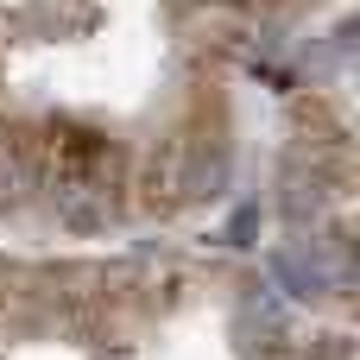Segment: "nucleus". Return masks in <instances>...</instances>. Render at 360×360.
Instances as JSON below:
<instances>
[{"mask_svg":"<svg viewBox=\"0 0 360 360\" xmlns=\"http://www.w3.org/2000/svg\"><path fill=\"white\" fill-rule=\"evenodd\" d=\"M348 184V165H323V158H291L285 152V171H278V215L291 221V234H316V221L329 215L335 190Z\"/></svg>","mask_w":360,"mask_h":360,"instance_id":"nucleus-3","label":"nucleus"},{"mask_svg":"<svg viewBox=\"0 0 360 360\" xmlns=\"http://www.w3.org/2000/svg\"><path fill=\"white\" fill-rule=\"evenodd\" d=\"M253 234H259V202H240L234 221H228V240L234 247H253Z\"/></svg>","mask_w":360,"mask_h":360,"instance_id":"nucleus-4","label":"nucleus"},{"mask_svg":"<svg viewBox=\"0 0 360 360\" xmlns=\"http://www.w3.org/2000/svg\"><path fill=\"white\" fill-rule=\"evenodd\" d=\"M32 152H38V190L51 196V209L70 234H108L127 215L133 158L120 139H108L82 120H44V127H32Z\"/></svg>","mask_w":360,"mask_h":360,"instance_id":"nucleus-1","label":"nucleus"},{"mask_svg":"<svg viewBox=\"0 0 360 360\" xmlns=\"http://www.w3.org/2000/svg\"><path fill=\"white\" fill-rule=\"evenodd\" d=\"M272 278L278 291H291L297 304H323L348 291V228H335L329 240L316 234H291L272 247Z\"/></svg>","mask_w":360,"mask_h":360,"instance_id":"nucleus-2","label":"nucleus"}]
</instances>
